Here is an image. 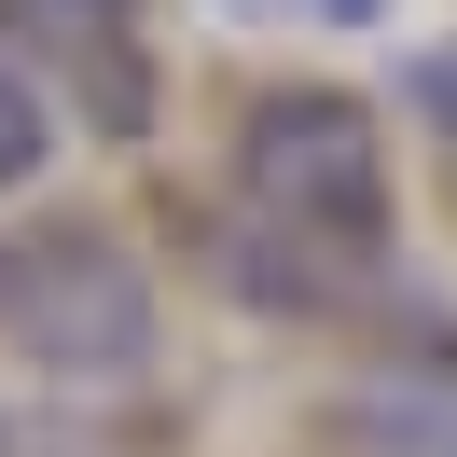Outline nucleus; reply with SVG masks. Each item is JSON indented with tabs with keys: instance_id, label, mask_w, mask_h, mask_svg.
I'll list each match as a JSON object with an SVG mask.
<instances>
[{
	"instance_id": "nucleus-1",
	"label": "nucleus",
	"mask_w": 457,
	"mask_h": 457,
	"mask_svg": "<svg viewBox=\"0 0 457 457\" xmlns=\"http://www.w3.org/2000/svg\"><path fill=\"white\" fill-rule=\"evenodd\" d=\"M0 333L42 374H139L153 361V278L97 222H29V236H0Z\"/></svg>"
},
{
	"instance_id": "nucleus-2",
	"label": "nucleus",
	"mask_w": 457,
	"mask_h": 457,
	"mask_svg": "<svg viewBox=\"0 0 457 457\" xmlns=\"http://www.w3.org/2000/svg\"><path fill=\"white\" fill-rule=\"evenodd\" d=\"M236 180H250V208L278 236H305V250L361 263L374 236H388V153H374V125L346 112V97H263L250 139H236Z\"/></svg>"
},
{
	"instance_id": "nucleus-3",
	"label": "nucleus",
	"mask_w": 457,
	"mask_h": 457,
	"mask_svg": "<svg viewBox=\"0 0 457 457\" xmlns=\"http://www.w3.org/2000/svg\"><path fill=\"white\" fill-rule=\"evenodd\" d=\"M42 153H56V112H42V84H29V70L0 56V195H14V180H29Z\"/></svg>"
},
{
	"instance_id": "nucleus-4",
	"label": "nucleus",
	"mask_w": 457,
	"mask_h": 457,
	"mask_svg": "<svg viewBox=\"0 0 457 457\" xmlns=\"http://www.w3.org/2000/svg\"><path fill=\"white\" fill-rule=\"evenodd\" d=\"M208 14H236V29H374L388 0H208Z\"/></svg>"
},
{
	"instance_id": "nucleus-5",
	"label": "nucleus",
	"mask_w": 457,
	"mask_h": 457,
	"mask_svg": "<svg viewBox=\"0 0 457 457\" xmlns=\"http://www.w3.org/2000/svg\"><path fill=\"white\" fill-rule=\"evenodd\" d=\"M56 29H125V0H42Z\"/></svg>"
}]
</instances>
